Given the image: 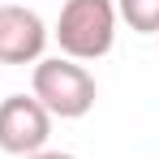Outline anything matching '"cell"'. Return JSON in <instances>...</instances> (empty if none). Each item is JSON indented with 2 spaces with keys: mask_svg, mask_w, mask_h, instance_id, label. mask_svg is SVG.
Listing matches in <instances>:
<instances>
[{
  "mask_svg": "<svg viewBox=\"0 0 159 159\" xmlns=\"http://www.w3.org/2000/svg\"><path fill=\"white\" fill-rule=\"evenodd\" d=\"M56 43L69 60H99L116 43V4L112 0H65L56 17Z\"/></svg>",
  "mask_w": 159,
  "mask_h": 159,
  "instance_id": "6da1fadb",
  "label": "cell"
},
{
  "mask_svg": "<svg viewBox=\"0 0 159 159\" xmlns=\"http://www.w3.org/2000/svg\"><path fill=\"white\" fill-rule=\"evenodd\" d=\"M30 86H34V99L48 107V116H60V120L86 116L95 107V95H99L95 78L82 69L78 60H69V56L39 60L34 73H30Z\"/></svg>",
  "mask_w": 159,
  "mask_h": 159,
  "instance_id": "7a4b0ae2",
  "label": "cell"
},
{
  "mask_svg": "<svg viewBox=\"0 0 159 159\" xmlns=\"http://www.w3.org/2000/svg\"><path fill=\"white\" fill-rule=\"evenodd\" d=\"M52 138V116L34 95H9L0 99V151L4 155H39Z\"/></svg>",
  "mask_w": 159,
  "mask_h": 159,
  "instance_id": "3957f363",
  "label": "cell"
},
{
  "mask_svg": "<svg viewBox=\"0 0 159 159\" xmlns=\"http://www.w3.org/2000/svg\"><path fill=\"white\" fill-rule=\"evenodd\" d=\"M48 26L26 4H0V65H39Z\"/></svg>",
  "mask_w": 159,
  "mask_h": 159,
  "instance_id": "277c9868",
  "label": "cell"
},
{
  "mask_svg": "<svg viewBox=\"0 0 159 159\" xmlns=\"http://www.w3.org/2000/svg\"><path fill=\"white\" fill-rule=\"evenodd\" d=\"M116 17L138 34H159V0H116Z\"/></svg>",
  "mask_w": 159,
  "mask_h": 159,
  "instance_id": "5b68a950",
  "label": "cell"
},
{
  "mask_svg": "<svg viewBox=\"0 0 159 159\" xmlns=\"http://www.w3.org/2000/svg\"><path fill=\"white\" fill-rule=\"evenodd\" d=\"M26 159H73V155H65V151H39V155H26Z\"/></svg>",
  "mask_w": 159,
  "mask_h": 159,
  "instance_id": "8992f818",
  "label": "cell"
}]
</instances>
